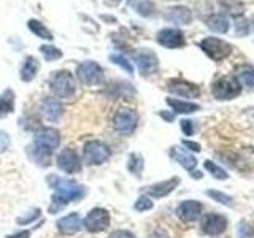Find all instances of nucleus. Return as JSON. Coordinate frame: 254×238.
I'll use <instances>...</instances> for the list:
<instances>
[{
    "instance_id": "nucleus-1",
    "label": "nucleus",
    "mask_w": 254,
    "mask_h": 238,
    "mask_svg": "<svg viewBox=\"0 0 254 238\" xmlns=\"http://www.w3.org/2000/svg\"><path fill=\"white\" fill-rule=\"evenodd\" d=\"M48 184L54 190L53 198H51V206H50L51 213L62 210L68 202L79 200V198H83L86 194L84 186L78 184L73 179L58 177V175H50V177H48Z\"/></svg>"
},
{
    "instance_id": "nucleus-2",
    "label": "nucleus",
    "mask_w": 254,
    "mask_h": 238,
    "mask_svg": "<svg viewBox=\"0 0 254 238\" xmlns=\"http://www.w3.org/2000/svg\"><path fill=\"white\" fill-rule=\"evenodd\" d=\"M50 89L56 99H71L76 92L75 76L67 70L54 71V75L50 79Z\"/></svg>"
},
{
    "instance_id": "nucleus-3",
    "label": "nucleus",
    "mask_w": 254,
    "mask_h": 238,
    "mask_svg": "<svg viewBox=\"0 0 254 238\" xmlns=\"http://www.w3.org/2000/svg\"><path fill=\"white\" fill-rule=\"evenodd\" d=\"M211 92L213 97L218 100H232L237 95H240L242 92V86L237 81L235 76H221L211 86Z\"/></svg>"
},
{
    "instance_id": "nucleus-4",
    "label": "nucleus",
    "mask_w": 254,
    "mask_h": 238,
    "mask_svg": "<svg viewBox=\"0 0 254 238\" xmlns=\"http://www.w3.org/2000/svg\"><path fill=\"white\" fill-rule=\"evenodd\" d=\"M200 50L214 62H221L232 54V45L216 37H206L200 42Z\"/></svg>"
},
{
    "instance_id": "nucleus-5",
    "label": "nucleus",
    "mask_w": 254,
    "mask_h": 238,
    "mask_svg": "<svg viewBox=\"0 0 254 238\" xmlns=\"http://www.w3.org/2000/svg\"><path fill=\"white\" fill-rule=\"evenodd\" d=\"M110 148L100 140H89L83 146V159L87 165H102L110 159Z\"/></svg>"
},
{
    "instance_id": "nucleus-6",
    "label": "nucleus",
    "mask_w": 254,
    "mask_h": 238,
    "mask_svg": "<svg viewBox=\"0 0 254 238\" xmlns=\"http://www.w3.org/2000/svg\"><path fill=\"white\" fill-rule=\"evenodd\" d=\"M138 124V115L132 108H119L113 116V129L121 135H129Z\"/></svg>"
},
{
    "instance_id": "nucleus-7",
    "label": "nucleus",
    "mask_w": 254,
    "mask_h": 238,
    "mask_svg": "<svg viewBox=\"0 0 254 238\" xmlns=\"http://www.w3.org/2000/svg\"><path fill=\"white\" fill-rule=\"evenodd\" d=\"M78 79L86 86H97L103 81V68L94 60L81 62L76 68Z\"/></svg>"
},
{
    "instance_id": "nucleus-8",
    "label": "nucleus",
    "mask_w": 254,
    "mask_h": 238,
    "mask_svg": "<svg viewBox=\"0 0 254 238\" xmlns=\"http://www.w3.org/2000/svg\"><path fill=\"white\" fill-rule=\"evenodd\" d=\"M110 222V213L105 208H94L83 219V227L91 234H99L108 229Z\"/></svg>"
},
{
    "instance_id": "nucleus-9",
    "label": "nucleus",
    "mask_w": 254,
    "mask_h": 238,
    "mask_svg": "<svg viewBox=\"0 0 254 238\" xmlns=\"http://www.w3.org/2000/svg\"><path fill=\"white\" fill-rule=\"evenodd\" d=\"M59 143H61L59 130L51 129V127H45V129H40L35 133L32 146L38 149H45L48 153H54V149L59 148Z\"/></svg>"
},
{
    "instance_id": "nucleus-10",
    "label": "nucleus",
    "mask_w": 254,
    "mask_h": 238,
    "mask_svg": "<svg viewBox=\"0 0 254 238\" xmlns=\"http://www.w3.org/2000/svg\"><path fill=\"white\" fill-rule=\"evenodd\" d=\"M133 59L137 63L138 71L143 76H149L157 71L159 68V60L154 51L151 50H138L137 53H133Z\"/></svg>"
},
{
    "instance_id": "nucleus-11",
    "label": "nucleus",
    "mask_w": 254,
    "mask_h": 238,
    "mask_svg": "<svg viewBox=\"0 0 254 238\" xmlns=\"http://www.w3.org/2000/svg\"><path fill=\"white\" fill-rule=\"evenodd\" d=\"M167 89L172 94L178 95V97H185V99H195L200 95V87L181 78L169 79V81H167Z\"/></svg>"
},
{
    "instance_id": "nucleus-12",
    "label": "nucleus",
    "mask_w": 254,
    "mask_h": 238,
    "mask_svg": "<svg viewBox=\"0 0 254 238\" xmlns=\"http://www.w3.org/2000/svg\"><path fill=\"white\" fill-rule=\"evenodd\" d=\"M58 167L68 175H73L81 172V159H79L78 153L71 148L62 149L58 156Z\"/></svg>"
},
{
    "instance_id": "nucleus-13",
    "label": "nucleus",
    "mask_w": 254,
    "mask_h": 238,
    "mask_svg": "<svg viewBox=\"0 0 254 238\" xmlns=\"http://www.w3.org/2000/svg\"><path fill=\"white\" fill-rule=\"evenodd\" d=\"M200 229L205 235H210V237L221 235V234H224L227 229V219L216 213L206 214V216L202 219Z\"/></svg>"
},
{
    "instance_id": "nucleus-14",
    "label": "nucleus",
    "mask_w": 254,
    "mask_h": 238,
    "mask_svg": "<svg viewBox=\"0 0 254 238\" xmlns=\"http://www.w3.org/2000/svg\"><path fill=\"white\" fill-rule=\"evenodd\" d=\"M157 43L169 50H178L186 45V38L178 29H162L157 34Z\"/></svg>"
},
{
    "instance_id": "nucleus-15",
    "label": "nucleus",
    "mask_w": 254,
    "mask_h": 238,
    "mask_svg": "<svg viewBox=\"0 0 254 238\" xmlns=\"http://www.w3.org/2000/svg\"><path fill=\"white\" fill-rule=\"evenodd\" d=\"M202 211H203V206L200 202L186 200V202H181L178 205L177 216L185 222H194L202 216Z\"/></svg>"
},
{
    "instance_id": "nucleus-16",
    "label": "nucleus",
    "mask_w": 254,
    "mask_h": 238,
    "mask_svg": "<svg viewBox=\"0 0 254 238\" xmlns=\"http://www.w3.org/2000/svg\"><path fill=\"white\" fill-rule=\"evenodd\" d=\"M40 111H42L43 118L50 122H58L64 115V105L53 97H46L40 103Z\"/></svg>"
},
{
    "instance_id": "nucleus-17",
    "label": "nucleus",
    "mask_w": 254,
    "mask_h": 238,
    "mask_svg": "<svg viewBox=\"0 0 254 238\" xmlns=\"http://www.w3.org/2000/svg\"><path fill=\"white\" fill-rule=\"evenodd\" d=\"M83 227V221L78 213H71L58 221V230L62 235H75Z\"/></svg>"
},
{
    "instance_id": "nucleus-18",
    "label": "nucleus",
    "mask_w": 254,
    "mask_h": 238,
    "mask_svg": "<svg viewBox=\"0 0 254 238\" xmlns=\"http://www.w3.org/2000/svg\"><path fill=\"white\" fill-rule=\"evenodd\" d=\"M180 184V178H170L167 181H162V182H157V184H153L146 187V195L148 197H153V198H162L165 195L172 194L175 189H177V186Z\"/></svg>"
},
{
    "instance_id": "nucleus-19",
    "label": "nucleus",
    "mask_w": 254,
    "mask_h": 238,
    "mask_svg": "<svg viewBox=\"0 0 254 238\" xmlns=\"http://www.w3.org/2000/svg\"><path fill=\"white\" fill-rule=\"evenodd\" d=\"M38 70H40V62L38 59H35L34 56H27L26 59H24L22 62V65H21V70H19V78L22 79V81H32L37 73H38Z\"/></svg>"
},
{
    "instance_id": "nucleus-20",
    "label": "nucleus",
    "mask_w": 254,
    "mask_h": 238,
    "mask_svg": "<svg viewBox=\"0 0 254 238\" xmlns=\"http://www.w3.org/2000/svg\"><path fill=\"white\" fill-rule=\"evenodd\" d=\"M170 154H172V157L181 167H185V169L189 170V172H192L197 167V159L194 156H190V153H188L186 149H183V148H172Z\"/></svg>"
},
{
    "instance_id": "nucleus-21",
    "label": "nucleus",
    "mask_w": 254,
    "mask_h": 238,
    "mask_svg": "<svg viewBox=\"0 0 254 238\" xmlns=\"http://www.w3.org/2000/svg\"><path fill=\"white\" fill-rule=\"evenodd\" d=\"M165 18L175 24H189L192 21V13L186 6H173L165 14Z\"/></svg>"
},
{
    "instance_id": "nucleus-22",
    "label": "nucleus",
    "mask_w": 254,
    "mask_h": 238,
    "mask_svg": "<svg viewBox=\"0 0 254 238\" xmlns=\"http://www.w3.org/2000/svg\"><path fill=\"white\" fill-rule=\"evenodd\" d=\"M235 78L245 87H254V67L250 63H243L235 68Z\"/></svg>"
},
{
    "instance_id": "nucleus-23",
    "label": "nucleus",
    "mask_w": 254,
    "mask_h": 238,
    "mask_svg": "<svg viewBox=\"0 0 254 238\" xmlns=\"http://www.w3.org/2000/svg\"><path fill=\"white\" fill-rule=\"evenodd\" d=\"M169 107L175 111V113L180 115H190L195 113V111L200 110V105L194 102H186V100H178V99H167Z\"/></svg>"
},
{
    "instance_id": "nucleus-24",
    "label": "nucleus",
    "mask_w": 254,
    "mask_h": 238,
    "mask_svg": "<svg viewBox=\"0 0 254 238\" xmlns=\"http://www.w3.org/2000/svg\"><path fill=\"white\" fill-rule=\"evenodd\" d=\"M206 26H208L213 32H216V34H226V32H229V29H230V22L227 19V16L214 13L206 19Z\"/></svg>"
},
{
    "instance_id": "nucleus-25",
    "label": "nucleus",
    "mask_w": 254,
    "mask_h": 238,
    "mask_svg": "<svg viewBox=\"0 0 254 238\" xmlns=\"http://www.w3.org/2000/svg\"><path fill=\"white\" fill-rule=\"evenodd\" d=\"M129 5L135 13L143 18H151L156 11V6L151 0H129Z\"/></svg>"
},
{
    "instance_id": "nucleus-26",
    "label": "nucleus",
    "mask_w": 254,
    "mask_h": 238,
    "mask_svg": "<svg viewBox=\"0 0 254 238\" xmlns=\"http://www.w3.org/2000/svg\"><path fill=\"white\" fill-rule=\"evenodd\" d=\"M14 111V92L11 89H5L0 94V119L6 118Z\"/></svg>"
},
{
    "instance_id": "nucleus-27",
    "label": "nucleus",
    "mask_w": 254,
    "mask_h": 238,
    "mask_svg": "<svg viewBox=\"0 0 254 238\" xmlns=\"http://www.w3.org/2000/svg\"><path fill=\"white\" fill-rule=\"evenodd\" d=\"M27 27H29V30L32 32V34L37 35L38 38L48 40V42H51V40L54 38L53 34H51V30L48 29L43 22H40L38 19H30V21L27 22Z\"/></svg>"
},
{
    "instance_id": "nucleus-28",
    "label": "nucleus",
    "mask_w": 254,
    "mask_h": 238,
    "mask_svg": "<svg viewBox=\"0 0 254 238\" xmlns=\"http://www.w3.org/2000/svg\"><path fill=\"white\" fill-rule=\"evenodd\" d=\"M143 157L140 154H130L129 156V162H127V169L132 175L135 177H141V172H143Z\"/></svg>"
},
{
    "instance_id": "nucleus-29",
    "label": "nucleus",
    "mask_w": 254,
    "mask_h": 238,
    "mask_svg": "<svg viewBox=\"0 0 254 238\" xmlns=\"http://www.w3.org/2000/svg\"><path fill=\"white\" fill-rule=\"evenodd\" d=\"M40 53L43 54V58L48 60V62H54L62 58V51L59 48H56L53 45H42L40 46Z\"/></svg>"
},
{
    "instance_id": "nucleus-30",
    "label": "nucleus",
    "mask_w": 254,
    "mask_h": 238,
    "mask_svg": "<svg viewBox=\"0 0 254 238\" xmlns=\"http://www.w3.org/2000/svg\"><path fill=\"white\" fill-rule=\"evenodd\" d=\"M110 60L115 63V65L118 67H121L124 71H127L129 75L133 73V65H132V62L130 60H127V58H124L123 54H111L110 56Z\"/></svg>"
},
{
    "instance_id": "nucleus-31",
    "label": "nucleus",
    "mask_w": 254,
    "mask_h": 238,
    "mask_svg": "<svg viewBox=\"0 0 254 238\" xmlns=\"http://www.w3.org/2000/svg\"><path fill=\"white\" fill-rule=\"evenodd\" d=\"M219 2L230 14L237 16V18L243 13V5L240 0H219Z\"/></svg>"
},
{
    "instance_id": "nucleus-32",
    "label": "nucleus",
    "mask_w": 254,
    "mask_h": 238,
    "mask_svg": "<svg viewBox=\"0 0 254 238\" xmlns=\"http://www.w3.org/2000/svg\"><path fill=\"white\" fill-rule=\"evenodd\" d=\"M203 167H205V169L208 170L216 179H227V177H229L227 172H226L224 169H221L219 165H216V164L211 162V161H205Z\"/></svg>"
},
{
    "instance_id": "nucleus-33",
    "label": "nucleus",
    "mask_w": 254,
    "mask_h": 238,
    "mask_svg": "<svg viewBox=\"0 0 254 238\" xmlns=\"http://www.w3.org/2000/svg\"><path fill=\"white\" fill-rule=\"evenodd\" d=\"M153 206H154V203H153V200H151V197H148V195H140L137 198V202H135L133 208L137 210V211H148V210L153 208Z\"/></svg>"
},
{
    "instance_id": "nucleus-34",
    "label": "nucleus",
    "mask_w": 254,
    "mask_h": 238,
    "mask_svg": "<svg viewBox=\"0 0 254 238\" xmlns=\"http://www.w3.org/2000/svg\"><path fill=\"white\" fill-rule=\"evenodd\" d=\"M206 195L211 197L213 200H216V202L222 203V205H227V206H229V205H230V206L234 205L232 197H229V195H226V194H222V192H219V190H206Z\"/></svg>"
},
{
    "instance_id": "nucleus-35",
    "label": "nucleus",
    "mask_w": 254,
    "mask_h": 238,
    "mask_svg": "<svg viewBox=\"0 0 254 238\" xmlns=\"http://www.w3.org/2000/svg\"><path fill=\"white\" fill-rule=\"evenodd\" d=\"M238 235H240V238H254V229L248 222H240V226H238Z\"/></svg>"
},
{
    "instance_id": "nucleus-36",
    "label": "nucleus",
    "mask_w": 254,
    "mask_h": 238,
    "mask_svg": "<svg viewBox=\"0 0 254 238\" xmlns=\"http://www.w3.org/2000/svg\"><path fill=\"white\" fill-rule=\"evenodd\" d=\"M8 146H10V137H8V133L0 130V154H3Z\"/></svg>"
},
{
    "instance_id": "nucleus-37",
    "label": "nucleus",
    "mask_w": 254,
    "mask_h": 238,
    "mask_svg": "<svg viewBox=\"0 0 254 238\" xmlns=\"http://www.w3.org/2000/svg\"><path fill=\"white\" fill-rule=\"evenodd\" d=\"M30 213H32V214H29L27 218H18V224H21V226H22V224H30L32 221H35V219L40 216V210H38V208H37L35 211H30Z\"/></svg>"
},
{
    "instance_id": "nucleus-38",
    "label": "nucleus",
    "mask_w": 254,
    "mask_h": 238,
    "mask_svg": "<svg viewBox=\"0 0 254 238\" xmlns=\"http://www.w3.org/2000/svg\"><path fill=\"white\" fill-rule=\"evenodd\" d=\"M110 238H135V235L129 230H115L110 234Z\"/></svg>"
},
{
    "instance_id": "nucleus-39",
    "label": "nucleus",
    "mask_w": 254,
    "mask_h": 238,
    "mask_svg": "<svg viewBox=\"0 0 254 238\" xmlns=\"http://www.w3.org/2000/svg\"><path fill=\"white\" fill-rule=\"evenodd\" d=\"M181 130L185 132L188 137H190V135L194 133V125H192V122L188 121V119H183V121H181Z\"/></svg>"
},
{
    "instance_id": "nucleus-40",
    "label": "nucleus",
    "mask_w": 254,
    "mask_h": 238,
    "mask_svg": "<svg viewBox=\"0 0 254 238\" xmlns=\"http://www.w3.org/2000/svg\"><path fill=\"white\" fill-rule=\"evenodd\" d=\"M183 145H185L188 149H190V151H194V153H198L202 148H200V145L198 143H195V141H190V140H185L183 141Z\"/></svg>"
},
{
    "instance_id": "nucleus-41",
    "label": "nucleus",
    "mask_w": 254,
    "mask_h": 238,
    "mask_svg": "<svg viewBox=\"0 0 254 238\" xmlns=\"http://www.w3.org/2000/svg\"><path fill=\"white\" fill-rule=\"evenodd\" d=\"M148 238H169V235H167L165 230L157 229V230H154V232H151Z\"/></svg>"
},
{
    "instance_id": "nucleus-42",
    "label": "nucleus",
    "mask_w": 254,
    "mask_h": 238,
    "mask_svg": "<svg viewBox=\"0 0 254 238\" xmlns=\"http://www.w3.org/2000/svg\"><path fill=\"white\" fill-rule=\"evenodd\" d=\"M30 237V230H22V232H18V234H13L8 238H29Z\"/></svg>"
},
{
    "instance_id": "nucleus-43",
    "label": "nucleus",
    "mask_w": 254,
    "mask_h": 238,
    "mask_svg": "<svg viewBox=\"0 0 254 238\" xmlns=\"http://www.w3.org/2000/svg\"><path fill=\"white\" fill-rule=\"evenodd\" d=\"M103 2H105L107 6H118L123 0H103Z\"/></svg>"
},
{
    "instance_id": "nucleus-44",
    "label": "nucleus",
    "mask_w": 254,
    "mask_h": 238,
    "mask_svg": "<svg viewBox=\"0 0 254 238\" xmlns=\"http://www.w3.org/2000/svg\"><path fill=\"white\" fill-rule=\"evenodd\" d=\"M161 116L164 119H167V121H173V115H169V113H164V111H161Z\"/></svg>"
}]
</instances>
